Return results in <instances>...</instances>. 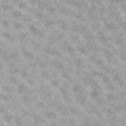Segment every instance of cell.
Here are the masks:
<instances>
[{"label": "cell", "mask_w": 126, "mask_h": 126, "mask_svg": "<svg viewBox=\"0 0 126 126\" xmlns=\"http://www.w3.org/2000/svg\"><path fill=\"white\" fill-rule=\"evenodd\" d=\"M44 51H46V54H48V56H54V57H59V56H60V53H59L56 48L50 47V46H48V47H46V48H44Z\"/></svg>", "instance_id": "1"}, {"label": "cell", "mask_w": 126, "mask_h": 126, "mask_svg": "<svg viewBox=\"0 0 126 126\" xmlns=\"http://www.w3.org/2000/svg\"><path fill=\"white\" fill-rule=\"evenodd\" d=\"M75 103H76L78 106H84V104L87 103V98H85V95H82L81 92H79V94H76V98H75Z\"/></svg>", "instance_id": "2"}, {"label": "cell", "mask_w": 126, "mask_h": 126, "mask_svg": "<svg viewBox=\"0 0 126 126\" xmlns=\"http://www.w3.org/2000/svg\"><path fill=\"white\" fill-rule=\"evenodd\" d=\"M16 92H18L19 95H23L25 92H28V87H26L25 84H19L18 88H16Z\"/></svg>", "instance_id": "3"}, {"label": "cell", "mask_w": 126, "mask_h": 126, "mask_svg": "<svg viewBox=\"0 0 126 126\" xmlns=\"http://www.w3.org/2000/svg\"><path fill=\"white\" fill-rule=\"evenodd\" d=\"M15 120V117H13V115H10V113H3V122L4 123H10V122H13Z\"/></svg>", "instance_id": "4"}, {"label": "cell", "mask_w": 126, "mask_h": 126, "mask_svg": "<svg viewBox=\"0 0 126 126\" xmlns=\"http://www.w3.org/2000/svg\"><path fill=\"white\" fill-rule=\"evenodd\" d=\"M63 48H65L68 53H70V54H73V53H75V47H72L69 43H63Z\"/></svg>", "instance_id": "5"}, {"label": "cell", "mask_w": 126, "mask_h": 126, "mask_svg": "<svg viewBox=\"0 0 126 126\" xmlns=\"http://www.w3.org/2000/svg\"><path fill=\"white\" fill-rule=\"evenodd\" d=\"M29 32L34 34V35H41V32L37 29V26H35L34 23H29Z\"/></svg>", "instance_id": "6"}, {"label": "cell", "mask_w": 126, "mask_h": 126, "mask_svg": "<svg viewBox=\"0 0 126 126\" xmlns=\"http://www.w3.org/2000/svg\"><path fill=\"white\" fill-rule=\"evenodd\" d=\"M84 38H85L88 43H92V41H94V35H92L90 31H85V32H84Z\"/></svg>", "instance_id": "7"}, {"label": "cell", "mask_w": 126, "mask_h": 126, "mask_svg": "<svg viewBox=\"0 0 126 126\" xmlns=\"http://www.w3.org/2000/svg\"><path fill=\"white\" fill-rule=\"evenodd\" d=\"M73 29L78 31V32H85V26L81 25V23H75V25H73Z\"/></svg>", "instance_id": "8"}, {"label": "cell", "mask_w": 126, "mask_h": 126, "mask_svg": "<svg viewBox=\"0 0 126 126\" xmlns=\"http://www.w3.org/2000/svg\"><path fill=\"white\" fill-rule=\"evenodd\" d=\"M22 54H23L25 57H28V59H34V54H32L29 50H26V48H22Z\"/></svg>", "instance_id": "9"}, {"label": "cell", "mask_w": 126, "mask_h": 126, "mask_svg": "<svg viewBox=\"0 0 126 126\" xmlns=\"http://www.w3.org/2000/svg\"><path fill=\"white\" fill-rule=\"evenodd\" d=\"M75 66H76L78 69H82V68H84V62H82V59L76 57V59H75Z\"/></svg>", "instance_id": "10"}, {"label": "cell", "mask_w": 126, "mask_h": 126, "mask_svg": "<svg viewBox=\"0 0 126 126\" xmlns=\"http://www.w3.org/2000/svg\"><path fill=\"white\" fill-rule=\"evenodd\" d=\"M44 116H46L47 119H54V117H56V113H54L53 110H51V112L47 110V112H44Z\"/></svg>", "instance_id": "11"}, {"label": "cell", "mask_w": 126, "mask_h": 126, "mask_svg": "<svg viewBox=\"0 0 126 126\" xmlns=\"http://www.w3.org/2000/svg\"><path fill=\"white\" fill-rule=\"evenodd\" d=\"M68 3H69L70 6H75V7H81V6H82V3H81L79 0H68Z\"/></svg>", "instance_id": "12"}, {"label": "cell", "mask_w": 126, "mask_h": 126, "mask_svg": "<svg viewBox=\"0 0 126 126\" xmlns=\"http://www.w3.org/2000/svg\"><path fill=\"white\" fill-rule=\"evenodd\" d=\"M98 95H100V92L97 91V88H94V90L90 92V97H91V98H94V100H97V98H98Z\"/></svg>", "instance_id": "13"}, {"label": "cell", "mask_w": 126, "mask_h": 126, "mask_svg": "<svg viewBox=\"0 0 126 126\" xmlns=\"http://www.w3.org/2000/svg\"><path fill=\"white\" fill-rule=\"evenodd\" d=\"M97 38H98V41H101V43H106V41H107V38H106V35H104L103 32H97Z\"/></svg>", "instance_id": "14"}, {"label": "cell", "mask_w": 126, "mask_h": 126, "mask_svg": "<svg viewBox=\"0 0 126 126\" xmlns=\"http://www.w3.org/2000/svg\"><path fill=\"white\" fill-rule=\"evenodd\" d=\"M72 91H73L75 94H79V92L82 91V88H81V85H79V84H75V85L72 87Z\"/></svg>", "instance_id": "15"}, {"label": "cell", "mask_w": 126, "mask_h": 126, "mask_svg": "<svg viewBox=\"0 0 126 126\" xmlns=\"http://www.w3.org/2000/svg\"><path fill=\"white\" fill-rule=\"evenodd\" d=\"M12 16H13L15 19H19V18L22 16V13H21V10H12Z\"/></svg>", "instance_id": "16"}, {"label": "cell", "mask_w": 126, "mask_h": 126, "mask_svg": "<svg viewBox=\"0 0 126 126\" xmlns=\"http://www.w3.org/2000/svg\"><path fill=\"white\" fill-rule=\"evenodd\" d=\"M1 37H3V40H12V34H10V32H7V31L1 32Z\"/></svg>", "instance_id": "17"}, {"label": "cell", "mask_w": 126, "mask_h": 126, "mask_svg": "<svg viewBox=\"0 0 126 126\" xmlns=\"http://www.w3.org/2000/svg\"><path fill=\"white\" fill-rule=\"evenodd\" d=\"M78 51H79L81 54H87V53H88V47H82V46H79V47H78Z\"/></svg>", "instance_id": "18"}, {"label": "cell", "mask_w": 126, "mask_h": 126, "mask_svg": "<svg viewBox=\"0 0 126 126\" xmlns=\"http://www.w3.org/2000/svg\"><path fill=\"white\" fill-rule=\"evenodd\" d=\"M44 25H46V28H51L54 23H53V21H50V19H46V21H44Z\"/></svg>", "instance_id": "19"}, {"label": "cell", "mask_w": 126, "mask_h": 126, "mask_svg": "<svg viewBox=\"0 0 126 126\" xmlns=\"http://www.w3.org/2000/svg\"><path fill=\"white\" fill-rule=\"evenodd\" d=\"M104 56H106V59H107L109 62H113V54H112V53H109V51H104Z\"/></svg>", "instance_id": "20"}, {"label": "cell", "mask_w": 126, "mask_h": 126, "mask_svg": "<svg viewBox=\"0 0 126 126\" xmlns=\"http://www.w3.org/2000/svg\"><path fill=\"white\" fill-rule=\"evenodd\" d=\"M59 26H60V29H68V23L65 21H60L59 22Z\"/></svg>", "instance_id": "21"}, {"label": "cell", "mask_w": 126, "mask_h": 126, "mask_svg": "<svg viewBox=\"0 0 126 126\" xmlns=\"http://www.w3.org/2000/svg\"><path fill=\"white\" fill-rule=\"evenodd\" d=\"M104 26H106V29H107V31H113V29H115L113 23H109V22H106V23H104Z\"/></svg>", "instance_id": "22"}, {"label": "cell", "mask_w": 126, "mask_h": 126, "mask_svg": "<svg viewBox=\"0 0 126 126\" xmlns=\"http://www.w3.org/2000/svg\"><path fill=\"white\" fill-rule=\"evenodd\" d=\"M106 98H107L109 101H115V100H116V97H115V94H110V92H109V94L106 95Z\"/></svg>", "instance_id": "23"}, {"label": "cell", "mask_w": 126, "mask_h": 126, "mask_svg": "<svg viewBox=\"0 0 126 126\" xmlns=\"http://www.w3.org/2000/svg\"><path fill=\"white\" fill-rule=\"evenodd\" d=\"M13 28L18 29V31H21V29H22V25H21L19 22H15V23H13Z\"/></svg>", "instance_id": "24"}, {"label": "cell", "mask_w": 126, "mask_h": 126, "mask_svg": "<svg viewBox=\"0 0 126 126\" xmlns=\"http://www.w3.org/2000/svg\"><path fill=\"white\" fill-rule=\"evenodd\" d=\"M9 70H10V73H16V72H18V69H16L13 65H9Z\"/></svg>", "instance_id": "25"}, {"label": "cell", "mask_w": 126, "mask_h": 126, "mask_svg": "<svg viewBox=\"0 0 126 126\" xmlns=\"http://www.w3.org/2000/svg\"><path fill=\"white\" fill-rule=\"evenodd\" d=\"M50 84H51V87H59V79H51Z\"/></svg>", "instance_id": "26"}, {"label": "cell", "mask_w": 126, "mask_h": 126, "mask_svg": "<svg viewBox=\"0 0 126 126\" xmlns=\"http://www.w3.org/2000/svg\"><path fill=\"white\" fill-rule=\"evenodd\" d=\"M18 4H19V9H25L26 7V3L25 1H18Z\"/></svg>", "instance_id": "27"}, {"label": "cell", "mask_w": 126, "mask_h": 126, "mask_svg": "<svg viewBox=\"0 0 126 126\" xmlns=\"http://www.w3.org/2000/svg\"><path fill=\"white\" fill-rule=\"evenodd\" d=\"M115 43H116V46H122V44H123V40L119 37V38H116V41H115Z\"/></svg>", "instance_id": "28"}, {"label": "cell", "mask_w": 126, "mask_h": 126, "mask_svg": "<svg viewBox=\"0 0 126 126\" xmlns=\"http://www.w3.org/2000/svg\"><path fill=\"white\" fill-rule=\"evenodd\" d=\"M1 26H4V28H7V26H9V22H7L6 19H1Z\"/></svg>", "instance_id": "29"}, {"label": "cell", "mask_w": 126, "mask_h": 126, "mask_svg": "<svg viewBox=\"0 0 126 126\" xmlns=\"http://www.w3.org/2000/svg\"><path fill=\"white\" fill-rule=\"evenodd\" d=\"M62 75H63V78H65V79H68V81L70 79V75H69V72H63Z\"/></svg>", "instance_id": "30"}, {"label": "cell", "mask_w": 126, "mask_h": 126, "mask_svg": "<svg viewBox=\"0 0 126 126\" xmlns=\"http://www.w3.org/2000/svg\"><path fill=\"white\" fill-rule=\"evenodd\" d=\"M9 81H10V84H16V82H18V79H16L15 76H10V78H9Z\"/></svg>", "instance_id": "31"}, {"label": "cell", "mask_w": 126, "mask_h": 126, "mask_svg": "<svg viewBox=\"0 0 126 126\" xmlns=\"http://www.w3.org/2000/svg\"><path fill=\"white\" fill-rule=\"evenodd\" d=\"M21 76H22V78H28V72H26V70H22V72H21Z\"/></svg>", "instance_id": "32"}, {"label": "cell", "mask_w": 126, "mask_h": 126, "mask_svg": "<svg viewBox=\"0 0 126 126\" xmlns=\"http://www.w3.org/2000/svg\"><path fill=\"white\" fill-rule=\"evenodd\" d=\"M13 122L16 123V126H22V122H21V119H15Z\"/></svg>", "instance_id": "33"}, {"label": "cell", "mask_w": 126, "mask_h": 126, "mask_svg": "<svg viewBox=\"0 0 126 126\" xmlns=\"http://www.w3.org/2000/svg\"><path fill=\"white\" fill-rule=\"evenodd\" d=\"M1 9H3V10H10V6H9V4H3Z\"/></svg>", "instance_id": "34"}, {"label": "cell", "mask_w": 126, "mask_h": 126, "mask_svg": "<svg viewBox=\"0 0 126 126\" xmlns=\"http://www.w3.org/2000/svg\"><path fill=\"white\" fill-rule=\"evenodd\" d=\"M9 56H10V59H16L18 57V53H10Z\"/></svg>", "instance_id": "35"}, {"label": "cell", "mask_w": 126, "mask_h": 126, "mask_svg": "<svg viewBox=\"0 0 126 126\" xmlns=\"http://www.w3.org/2000/svg\"><path fill=\"white\" fill-rule=\"evenodd\" d=\"M47 10H48L50 13H54V7H50V6H48V7H47Z\"/></svg>", "instance_id": "36"}, {"label": "cell", "mask_w": 126, "mask_h": 126, "mask_svg": "<svg viewBox=\"0 0 126 126\" xmlns=\"http://www.w3.org/2000/svg\"><path fill=\"white\" fill-rule=\"evenodd\" d=\"M120 59H122V60H126V54H125V53H122V54H120Z\"/></svg>", "instance_id": "37"}, {"label": "cell", "mask_w": 126, "mask_h": 126, "mask_svg": "<svg viewBox=\"0 0 126 126\" xmlns=\"http://www.w3.org/2000/svg\"><path fill=\"white\" fill-rule=\"evenodd\" d=\"M0 113H6V112H4V109H3L1 106H0Z\"/></svg>", "instance_id": "38"}, {"label": "cell", "mask_w": 126, "mask_h": 126, "mask_svg": "<svg viewBox=\"0 0 126 126\" xmlns=\"http://www.w3.org/2000/svg\"><path fill=\"white\" fill-rule=\"evenodd\" d=\"M115 1H116V3H122L123 0H115Z\"/></svg>", "instance_id": "39"}, {"label": "cell", "mask_w": 126, "mask_h": 126, "mask_svg": "<svg viewBox=\"0 0 126 126\" xmlns=\"http://www.w3.org/2000/svg\"><path fill=\"white\" fill-rule=\"evenodd\" d=\"M1 69H3V65H1V62H0V70H1Z\"/></svg>", "instance_id": "40"}, {"label": "cell", "mask_w": 126, "mask_h": 126, "mask_svg": "<svg viewBox=\"0 0 126 126\" xmlns=\"http://www.w3.org/2000/svg\"><path fill=\"white\" fill-rule=\"evenodd\" d=\"M0 47H1V41H0Z\"/></svg>", "instance_id": "41"}, {"label": "cell", "mask_w": 126, "mask_h": 126, "mask_svg": "<svg viewBox=\"0 0 126 126\" xmlns=\"http://www.w3.org/2000/svg\"><path fill=\"white\" fill-rule=\"evenodd\" d=\"M0 126H3V125H0Z\"/></svg>", "instance_id": "42"}]
</instances>
